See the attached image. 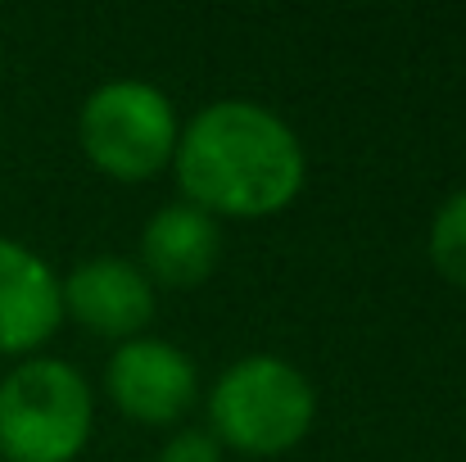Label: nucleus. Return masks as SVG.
Returning <instances> with one entry per match:
<instances>
[{"label":"nucleus","instance_id":"obj_3","mask_svg":"<svg viewBox=\"0 0 466 462\" xmlns=\"http://www.w3.org/2000/svg\"><path fill=\"white\" fill-rule=\"evenodd\" d=\"M91 431V390L73 363L27 358L0 381V454L9 462H68Z\"/></svg>","mask_w":466,"mask_h":462},{"label":"nucleus","instance_id":"obj_7","mask_svg":"<svg viewBox=\"0 0 466 462\" xmlns=\"http://www.w3.org/2000/svg\"><path fill=\"white\" fill-rule=\"evenodd\" d=\"M64 313L59 277L41 254L0 236V354L41 344Z\"/></svg>","mask_w":466,"mask_h":462},{"label":"nucleus","instance_id":"obj_1","mask_svg":"<svg viewBox=\"0 0 466 462\" xmlns=\"http://www.w3.org/2000/svg\"><path fill=\"white\" fill-rule=\"evenodd\" d=\"M177 181L204 213L263 218L295 200L304 150L295 132L263 105L218 100L190 118L177 141Z\"/></svg>","mask_w":466,"mask_h":462},{"label":"nucleus","instance_id":"obj_2","mask_svg":"<svg viewBox=\"0 0 466 462\" xmlns=\"http://www.w3.org/2000/svg\"><path fill=\"white\" fill-rule=\"evenodd\" d=\"M317 399L309 376L272 354H249L231 363L213 395H208V422L213 436L245 454H286L295 449L312 426Z\"/></svg>","mask_w":466,"mask_h":462},{"label":"nucleus","instance_id":"obj_8","mask_svg":"<svg viewBox=\"0 0 466 462\" xmlns=\"http://www.w3.org/2000/svg\"><path fill=\"white\" fill-rule=\"evenodd\" d=\"M218 254H222V231H218L213 213H204L199 204H163L146 222L141 259L155 272V282L172 286V291L204 282L213 272Z\"/></svg>","mask_w":466,"mask_h":462},{"label":"nucleus","instance_id":"obj_5","mask_svg":"<svg viewBox=\"0 0 466 462\" xmlns=\"http://www.w3.org/2000/svg\"><path fill=\"white\" fill-rule=\"evenodd\" d=\"M109 395L137 422H172L195 399V363L167 340H127L109 358Z\"/></svg>","mask_w":466,"mask_h":462},{"label":"nucleus","instance_id":"obj_9","mask_svg":"<svg viewBox=\"0 0 466 462\" xmlns=\"http://www.w3.org/2000/svg\"><path fill=\"white\" fill-rule=\"evenodd\" d=\"M431 259L453 286L466 291V186L440 204L431 222Z\"/></svg>","mask_w":466,"mask_h":462},{"label":"nucleus","instance_id":"obj_10","mask_svg":"<svg viewBox=\"0 0 466 462\" xmlns=\"http://www.w3.org/2000/svg\"><path fill=\"white\" fill-rule=\"evenodd\" d=\"M158 462H222V449L204 431H181L158 449Z\"/></svg>","mask_w":466,"mask_h":462},{"label":"nucleus","instance_id":"obj_4","mask_svg":"<svg viewBox=\"0 0 466 462\" xmlns=\"http://www.w3.org/2000/svg\"><path fill=\"white\" fill-rule=\"evenodd\" d=\"M82 150L109 177L137 181L158 172L177 150V114L172 100L137 77L105 82L82 105Z\"/></svg>","mask_w":466,"mask_h":462},{"label":"nucleus","instance_id":"obj_6","mask_svg":"<svg viewBox=\"0 0 466 462\" xmlns=\"http://www.w3.org/2000/svg\"><path fill=\"white\" fill-rule=\"evenodd\" d=\"M64 304L73 308V317L100 335H127L137 340V331L155 317V291L150 277L141 268H132L127 259H91L77 263L68 272V282L59 286Z\"/></svg>","mask_w":466,"mask_h":462}]
</instances>
